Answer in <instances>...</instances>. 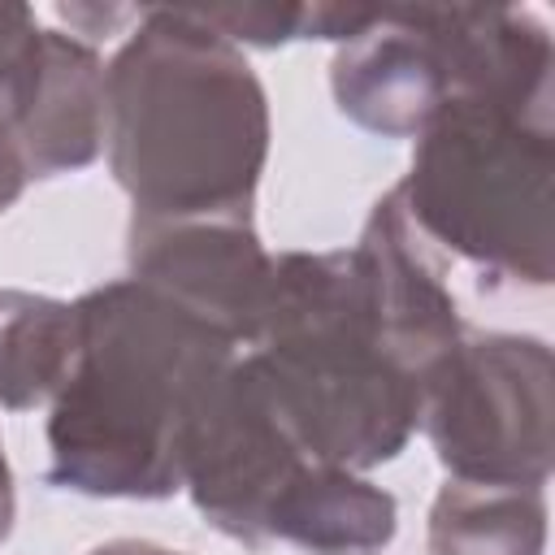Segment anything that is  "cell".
Wrapping results in <instances>:
<instances>
[{
	"mask_svg": "<svg viewBox=\"0 0 555 555\" xmlns=\"http://www.w3.org/2000/svg\"><path fill=\"white\" fill-rule=\"evenodd\" d=\"M347 251L382 347L403 373L425 382V373L460 343L464 330L455 317V295L447 291L442 269L434 260V247L412 230L395 191L373 204L356 247Z\"/></svg>",
	"mask_w": 555,
	"mask_h": 555,
	"instance_id": "obj_8",
	"label": "cell"
},
{
	"mask_svg": "<svg viewBox=\"0 0 555 555\" xmlns=\"http://www.w3.org/2000/svg\"><path fill=\"white\" fill-rule=\"evenodd\" d=\"M273 256L251 212L230 217H130V278L251 347Z\"/></svg>",
	"mask_w": 555,
	"mask_h": 555,
	"instance_id": "obj_7",
	"label": "cell"
},
{
	"mask_svg": "<svg viewBox=\"0 0 555 555\" xmlns=\"http://www.w3.org/2000/svg\"><path fill=\"white\" fill-rule=\"evenodd\" d=\"M91 555H182V551H165V546H156V542H134V538H121V542L95 546Z\"/></svg>",
	"mask_w": 555,
	"mask_h": 555,
	"instance_id": "obj_18",
	"label": "cell"
},
{
	"mask_svg": "<svg viewBox=\"0 0 555 555\" xmlns=\"http://www.w3.org/2000/svg\"><path fill=\"white\" fill-rule=\"evenodd\" d=\"M551 421V347L529 334H460L421 382V425L451 481L542 490Z\"/></svg>",
	"mask_w": 555,
	"mask_h": 555,
	"instance_id": "obj_5",
	"label": "cell"
},
{
	"mask_svg": "<svg viewBox=\"0 0 555 555\" xmlns=\"http://www.w3.org/2000/svg\"><path fill=\"white\" fill-rule=\"evenodd\" d=\"M330 87L338 113L356 126L386 139H421L451 100V78L425 9H377V17L334 52Z\"/></svg>",
	"mask_w": 555,
	"mask_h": 555,
	"instance_id": "obj_9",
	"label": "cell"
},
{
	"mask_svg": "<svg viewBox=\"0 0 555 555\" xmlns=\"http://www.w3.org/2000/svg\"><path fill=\"white\" fill-rule=\"evenodd\" d=\"M26 182L30 178H26L22 160H17V147L9 143V134H0V212L17 204V195H22Z\"/></svg>",
	"mask_w": 555,
	"mask_h": 555,
	"instance_id": "obj_16",
	"label": "cell"
},
{
	"mask_svg": "<svg viewBox=\"0 0 555 555\" xmlns=\"http://www.w3.org/2000/svg\"><path fill=\"white\" fill-rule=\"evenodd\" d=\"M317 464L295 438L260 360L247 351L221 373L182 451V490L191 503L243 546L269 542V512Z\"/></svg>",
	"mask_w": 555,
	"mask_h": 555,
	"instance_id": "obj_6",
	"label": "cell"
},
{
	"mask_svg": "<svg viewBox=\"0 0 555 555\" xmlns=\"http://www.w3.org/2000/svg\"><path fill=\"white\" fill-rule=\"evenodd\" d=\"M195 13L217 35H225L234 48L238 43L278 48L304 35V4H217V9H195Z\"/></svg>",
	"mask_w": 555,
	"mask_h": 555,
	"instance_id": "obj_15",
	"label": "cell"
},
{
	"mask_svg": "<svg viewBox=\"0 0 555 555\" xmlns=\"http://www.w3.org/2000/svg\"><path fill=\"white\" fill-rule=\"evenodd\" d=\"M78 360V308L0 286V408L52 403Z\"/></svg>",
	"mask_w": 555,
	"mask_h": 555,
	"instance_id": "obj_12",
	"label": "cell"
},
{
	"mask_svg": "<svg viewBox=\"0 0 555 555\" xmlns=\"http://www.w3.org/2000/svg\"><path fill=\"white\" fill-rule=\"evenodd\" d=\"M104 147L134 217L251 212L269 100L243 48L195 9H143L104 65Z\"/></svg>",
	"mask_w": 555,
	"mask_h": 555,
	"instance_id": "obj_2",
	"label": "cell"
},
{
	"mask_svg": "<svg viewBox=\"0 0 555 555\" xmlns=\"http://www.w3.org/2000/svg\"><path fill=\"white\" fill-rule=\"evenodd\" d=\"M13 516H17V494H13V468L4 460V442H0V542L13 533Z\"/></svg>",
	"mask_w": 555,
	"mask_h": 555,
	"instance_id": "obj_17",
	"label": "cell"
},
{
	"mask_svg": "<svg viewBox=\"0 0 555 555\" xmlns=\"http://www.w3.org/2000/svg\"><path fill=\"white\" fill-rule=\"evenodd\" d=\"M251 356L317 464L351 473L386 464L421 425V382L382 347L351 251L273 260Z\"/></svg>",
	"mask_w": 555,
	"mask_h": 555,
	"instance_id": "obj_3",
	"label": "cell"
},
{
	"mask_svg": "<svg viewBox=\"0 0 555 555\" xmlns=\"http://www.w3.org/2000/svg\"><path fill=\"white\" fill-rule=\"evenodd\" d=\"M551 108L447 100L395 186L412 230L490 278L546 286L555 269Z\"/></svg>",
	"mask_w": 555,
	"mask_h": 555,
	"instance_id": "obj_4",
	"label": "cell"
},
{
	"mask_svg": "<svg viewBox=\"0 0 555 555\" xmlns=\"http://www.w3.org/2000/svg\"><path fill=\"white\" fill-rule=\"evenodd\" d=\"M104 61L91 43L43 26L39 65L9 130L26 178L91 165L104 147Z\"/></svg>",
	"mask_w": 555,
	"mask_h": 555,
	"instance_id": "obj_10",
	"label": "cell"
},
{
	"mask_svg": "<svg viewBox=\"0 0 555 555\" xmlns=\"http://www.w3.org/2000/svg\"><path fill=\"white\" fill-rule=\"evenodd\" d=\"M78 360L48 416V481L95 499H169L234 343L169 295L121 278L78 304Z\"/></svg>",
	"mask_w": 555,
	"mask_h": 555,
	"instance_id": "obj_1",
	"label": "cell"
},
{
	"mask_svg": "<svg viewBox=\"0 0 555 555\" xmlns=\"http://www.w3.org/2000/svg\"><path fill=\"white\" fill-rule=\"evenodd\" d=\"M546 503L525 486L447 481L429 507L434 555H542Z\"/></svg>",
	"mask_w": 555,
	"mask_h": 555,
	"instance_id": "obj_13",
	"label": "cell"
},
{
	"mask_svg": "<svg viewBox=\"0 0 555 555\" xmlns=\"http://www.w3.org/2000/svg\"><path fill=\"white\" fill-rule=\"evenodd\" d=\"M39 43H43V26L35 22V13L26 4L0 0V134L13 130V117L30 91Z\"/></svg>",
	"mask_w": 555,
	"mask_h": 555,
	"instance_id": "obj_14",
	"label": "cell"
},
{
	"mask_svg": "<svg viewBox=\"0 0 555 555\" xmlns=\"http://www.w3.org/2000/svg\"><path fill=\"white\" fill-rule=\"evenodd\" d=\"M395 529V494L334 464H308L269 512V542L282 538L312 555H369L382 551Z\"/></svg>",
	"mask_w": 555,
	"mask_h": 555,
	"instance_id": "obj_11",
	"label": "cell"
}]
</instances>
